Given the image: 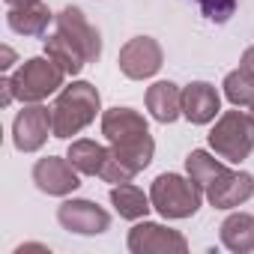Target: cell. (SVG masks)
<instances>
[{
  "label": "cell",
  "mask_w": 254,
  "mask_h": 254,
  "mask_svg": "<svg viewBox=\"0 0 254 254\" xmlns=\"http://www.w3.org/2000/svg\"><path fill=\"white\" fill-rule=\"evenodd\" d=\"M105 135L114 144V159L129 174L150 165V156H153L150 132H147L144 120L132 114L129 108H114L105 114Z\"/></svg>",
  "instance_id": "6da1fadb"
},
{
  "label": "cell",
  "mask_w": 254,
  "mask_h": 254,
  "mask_svg": "<svg viewBox=\"0 0 254 254\" xmlns=\"http://www.w3.org/2000/svg\"><path fill=\"white\" fill-rule=\"evenodd\" d=\"M96 111H99V93L90 84H72L60 96V102L54 108V132H57V138L75 135L81 126H87L96 117Z\"/></svg>",
  "instance_id": "7a4b0ae2"
},
{
  "label": "cell",
  "mask_w": 254,
  "mask_h": 254,
  "mask_svg": "<svg viewBox=\"0 0 254 254\" xmlns=\"http://www.w3.org/2000/svg\"><path fill=\"white\" fill-rule=\"evenodd\" d=\"M153 203L165 218L194 215L200 206V186H191L177 174H165L153 183Z\"/></svg>",
  "instance_id": "3957f363"
},
{
  "label": "cell",
  "mask_w": 254,
  "mask_h": 254,
  "mask_svg": "<svg viewBox=\"0 0 254 254\" xmlns=\"http://www.w3.org/2000/svg\"><path fill=\"white\" fill-rule=\"evenodd\" d=\"M209 144L215 153H221L227 162H242L251 147H254V120L233 111L227 117H221V123L212 129Z\"/></svg>",
  "instance_id": "277c9868"
},
{
  "label": "cell",
  "mask_w": 254,
  "mask_h": 254,
  "mask_svg": "<svg viewBox=\"0 0 254 254\" xmlns=\"http://www.w3.org/2000/svg\"><path fill=\"white\" fill-rule=\"evenodd\" d=\"M159 66H162V51H159V45H156L153 39H147V36L129 42V45L123 48V54H120V69L129 75V78H147V75H153Z\"/></svg>",
  "instance_id": "5b68a950"
},
{
  "label": "cell",
  "mask_w": 254,
  "mask_h": 254,
  "mask_svg": "<svg viewBox=\"0 0 254 254\" xmlns=\"http://www.w3.org/2000/svg\"><path fill=\"white\" fill-rule=\"evenodd\" d=\"M60 72H63V69H54V66L45 63V60H30V63L18 72V78H15L18 96H21V99H42L45 93L57 90Z\"/></svg>",
  "instance_id": "8992f818"
},
{
  "label": "cell",
  "mask_w": 254,
  "mask_h": 254,
  "mask_svg": "<svg viewBox=\"0 0 254 254\" xmlns=\"http://www.w3.org/2000/svg\"><path fill=\"white\" fill-rule=\"evenodd\" d=\"M254 191V180L248 174H230V171H221L212 183H209V200L221 209L227 206H236L242 200H248Z\"/></svg>",
  "instance_id": "52a82bcc"
},
{
  "label": "cell",
  "mask_w": 254,
  "mask_h": 254,
  "mask_svg": "<svg viewBox=\"0 0 254 254\" xmlns=\"http://www.w3.org/2000/svg\"><path fill=\"white\" fill-rule=\"evenodd\" d=\"M60 221L78 233H102L108 227V212H102L90 200H69L60 206Z\"/></svg>",
  "instance_id": "ba28073f"
},
{
  "label": "cell",
  "mask_w": 254,
  "mask_h": 254,
  "mask_svg": "<svg viewBox=\"0 0 254 254\" xmlns=\"http://www.w3.org/2000/svg\"><path fill=\"white\" fill-rule=\"evenodd\" d=\"M183 114L191 123H209L218 114V93H215V87H209L203 81L191 84L183 93Z\"/></svg>",
  "instance_id": "9c48e42d"
},
{
  "label": "cell",
  "mask_w": 254,
  "mask_h": 254,
  "mask_svg": "<svg viewBox=\"0 0 254 254\" xmlns=\"http://www.w3.org/2000/svg\"><path fill=\"white\" fill-rule=\"evenodd\" d=\"M54 117H48L45 108H27L18 120H15V144L21 150H36L45 135H48V123Z\"/></svg>",
  "instance_id": "30bf717a"
},
{
  "label": "cell",
  "mask_w": 254,
  "mask_h": 254,
  "mask_svg": "<svg viewBox=\"0 0 254 254\" xmlns=\"http://www.w3.org/2000/svg\"><path fill=\"white\" fill-rule=\"evenodd\" d=\"M36 183L39 189L51 191V194H63V191H72L78 189V177L72 174V168H66L60 159H45L36 165Z\"/></svg>",
  "instance_id": "8fae6325"
},
{
  "label": "cell",
  "mask_w": 254,
  "mask_h": 254,
  "mask_svg": "<svg viewBox=\"0 0 254 254\" xmlns=\"http://www.w3.org/2000/svg\"><path fill=\"white\" fill-rule=\"evenodd\" d=\"M147 105H150V111H153V117H156L159 123H174L177 114H180V108H183V96H180L177 84L162 81V84L150 87Z\"/></svg>",
  "instance_id": "7c38bea8"
},
{
  "label": "cell",
  "mask_w": 254,
  "mask_h": 254,
  "mask_svg": "<svg viewBox=\"0 0 254 254\" xmlns=\"http://www.w3.org/2000/svg\"><path fill=\"white\" fill-rule=\"evenodd\" d=\"M129 245L135 251H144V248H168V245L186 248V239L177 236V233H165V227H159V224H138L132 230V236H129Z\"/></svg>",
  "instance_id": "4fadbf2b"
},
{
  "label": "cell",
  "mask_w": 254,
  "mask_h": 254,
  "mask_svg": "<svg viewBox=\"0 0 254 254\" xmlns=\"http://www.w3.org/2000/svg\"><path fill=\"white\" fill-rule=\"evenodd\" d=\"M221 239L233 251H248L254 248V218L251 215H230L221 224Z\"/></svg>",
  "instance_id": "5bb4252c"
},
{
  "label": "cell",
  "mask_w": 254,
  "mask_h": 254,
  "mask_svg": "<svg viewBox=\"0 0 254 254\" xmlns=\"http://www.w3.org/2000/svg\"><path fill=\"white\" fill-rule=\"evenodd\" d=\"M69 162L84 174H102L105 165H108V153L102 147H96L93 141H78L69 150Z\"/></svg>",
  "instance_id": "9a60e30c"
},
{
  "label": "cell",
  "mask_w": 254,
  "mask_h": 254,
  "mask_svg": "<svg viewBox=\"0 0 254 254\" xmlns=\"http://www.w3.org/2000/svg\"><path fill=\"white\" fill-rule=\"evenodd\" d=\"M111 200L117 203L120 215L126 218H138V215H147V197L135 189V186H120V189H111Z\"/></svg>",
  "instance_id": "2e32d148"
},
{
  "label": "cell",
  "mask_w": 254,
  "mask_h": 254,
  "mask_svg": "<svg viewBox=\"0 0 254 254\" xmlns=\"http://www.w3.org/2000/svg\"><path fill=\"white\" fill-rule=\"evenodd\" d=\"M186 165H189L191 183H194V186H200V189H209V183L224 171V168H221L212 156H206L203 150H194V153L189 156V162H186Z\"/></svg>",
  "instance_id": "e0dca14e"
},
{
  "label": "cell",
  "mask_w": 254,
  "mask_h": 254,
  "mask_svg": "<svg viewBox=\"0 0 254 254\" xmlns=\"http://www.w3.org/2000/svg\"><path fill=\"white\" fill-rule=\"evenodd\" d=\"M224 93L233 105H254V78L245 69L230 72L224 81Z\"/></svg>",
  "instance_id": "ac0fdd59"
},
{
  "label": "cell",
  "mask_w": 254,
  "mask_h": 254,
  "mask_svg": "<svg viewBox=\"0 0 254 254\" xmlns=\"http://www.w3.org/2000/svg\"><path fill=\"white\" fill-rule=\"evenodd\" d=\"M197 3H200L203 15L209 21H215V24H224L236 9V0H197Z\"/></svg>",
  "instance_id": "d6986e66"
},
{
  "label": "cell",
  "mask_w": 254,
  "mask_h": 254,
  "mask_svg": "<svg viewBox=\"0 0 254 254\" xmlns=\"http://www.w3.org/2000/svg\"><path fill=\"white\" fill-rule=\"evenodd\" d=\"M239 69H245V72L254 78V48H248V51H245V57H242V66H239Z\"/></svg>",
  "instance_id": "ffe728a7"
}]
</instances>
